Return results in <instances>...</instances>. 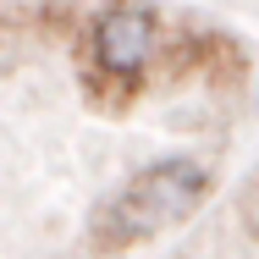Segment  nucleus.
<instances>
[{"mask_svg": "<svg viewBox=\"0 0 259 259\" xmlns=\"http://www.w3.org/2000/svg\"><path fill=\"white\" fill-rule=\"evenodd\" d=\"M237 232H243L248 248H259V171L248 177V188H243V199H237Z\"/></svg>", "mask_w": 259, "mask_h": 259, "instance_id": "obj_3", "label": "nucleus"}, {"mask_svg": "<svg viewBox=\"0 0 259 259\" xmlns=\"http://www.w3.org/2000/svg\"><path fill=\"white\" fill-rule=\"evenodd\" d=\"M177 259H188V254H177Z\"/></svg>", "mask_w": 259, "mask_h": 259, "instance_id": "obj_4", "label": "nucleus"}, {"mask_svg": "<svg viewBox=\"0 0 259 259\" xmlns=\"http://www.w3.org/2000/svg\"><path fill=\"white\" fill-rule=\"evenodd\" d=\"M215 193V171L193 155H171V160H155L144 171H133L89 221V248L100 259H116V254H133L144 243H155L165 232L188 226L199 209L209 204Z\"/></svg>", "mask_w": 259, "mask_h": 259, "instance_id": "obj_2", "label": "nucleus"}, {"mask_svg": "<svg viewBox=\"0 0 259 259\" xmlns=\"http://www.w3.org/2000/svg\"><path fill=\"white\" fill-rule=\"evenodd\" d=\"M165 55H171V22L144 0L94 6L72 39L77 89L100 116H127L165 77Z\"/></svg>", "mask_w": 259, "mask_h": 259, "instance_id": "obj_1", "label": "nucleus"}]
</instances>
